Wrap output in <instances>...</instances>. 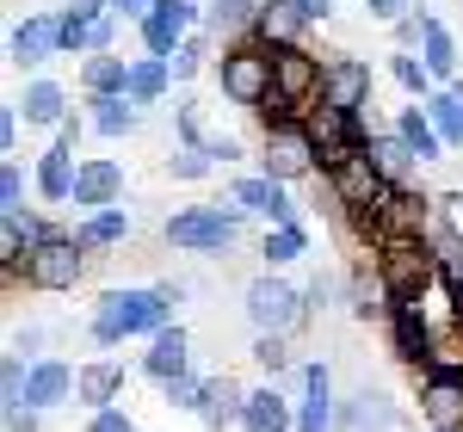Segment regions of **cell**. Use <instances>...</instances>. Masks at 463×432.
Masks as SVG:
<instances>
[{
	"label": "cell",
	"mask_w": 463,
	"mask_h": 432,
	"mask_svg": "<svg viewBox=\"0 0 463 432\" xmlns=\"http://www.w3.org/2000/svg\"><path fill=\"white\" fill-rule=\"evenodd\" d=\"M253 364L279 383V377L290 371V340H285V333H253Z\"/></svg>",
	"instance_id": "cell-40"
},
{
	"label": "cell",
	"mask_w": 463,
	"mask_h": 432,
	"mask_svg": "<svg viewBox=\"0 0 463 432\" xmlns=\"http://www.w3.org/2000/svg\"><path fill=\"white\" fill-rule=\"evenodd\" d=\"M395 136L414 148V161H420V167H427V161H445V155H451V148H445V136L432 130L427 106H402V111H395Z\"/></svg>",
	"instance_id": "cell-29"
},
{
	"label": "cell",
	"mask_w": 463,
	"mask_h": 432,
	"mask_svg": "<svg viewBox=\"0 0 463 432\" xmlns=\"http://www.w3.org/2000/svg\"><path fill=\"white\" fill-rule=\"evenodd\" d=\"M204 383H211V377L185 371V377H174V383H161V401H167V408H185V414H198V401H204Z\"/></svg>",
	"instance_id": "cell-44"
},
{
	"label": "cell",
	"mask_w": 463,
	"mask_h": 432,
	"mask_svg": "<svg viewBox=\"0 0 463 432\" xmlns=\"http://www.w3.org/2000/svg\"><path fill=\"white\" fill-rule=\"evenodd\" d=\"M204 62H211V32H192L167 69H174V80H192V74H204Z\"/></svg>",
	"instance_id": "cell-42"
},
{
	"label": "cell",
	"mask_w": 463,
	"mask_h": 432,
	"mask_svg": "<svg viewBox=\"0 0 463 432\" xmlns=\"http://www.w3.org/2000/svg\"><path fill=\"white\" fill-rule=\"evenodd\" d=\"M390 340H395V359H402V364L427 371V364H432V346H439V327L427 322V309H420V303H395Z\"/></svg>",
	"instance_id": "cell-15"
},
{
	"label": "cell",
	"mask_w": 463,
	"mask_h": 432,
	"mask_svg": "<svg viewBox=\"0 0 463 432\" xmlns=\"http://www.w3.org/2000/svg\"><path fill=\"white\" fill-rule=\"evenodd\" d=\"M87 124L99 130V136H130L137 130V106L118 93V99H87Z\"/></svg>",
	"instance_id": "cell-38"
},
{
	"label": "cell",
	"mask_w": 463,
	"mask_h": 432,
	"mask_svg": "<svg viewBox=\"0 0 463 432\" xmlns=\"http://www.w3.org/2000/svg\"><path fill=\"white\" fill-rule=\"evenodd\" d=\"M303 309H309V322L327 309V278H309V285H303Z\"/></svg>",
	"instance_id": "cell-52"
},
{
	"label": "cell",
	"mask_w": 463,
	"mask_h": 432,
	"mask_svg": "<svg viewBox=\"0 0 463 432\" xmlns=\"http://www.w3.org/2000/svg\"><path fill=\"white\" fill-rule=\"evenodd\" d=\"M87 259H93V253L74 241V229H69V235L56 229L43 248L25 253V266H19L13 278H25V290H74V285H80V272H87Z\"/></svg>",
	"instance_id": "cell-6"
},
{
	"label": "cell",
	"mask_w": 463,
	"mask_h": 432,
	"mask_svg": "<svg viewBox=\"0 0 463 432\" xmlns=\"http://www.w3.org/2000/svg\"><path fill=\"white\" fill-rule=\"evenodd\" d=\"M241 222L248 211L235 204V198H222V204H192V211H174L167 216V241L185 253H229L235 248V235H241Z\"/></svg>",
	"instance_id": "cell-3"
},
{
	"label": "cell",
	"mask_w": 463,
	"mask_h": 432,
	"mask_svg": "<svg viewBox=\"0 0 463 432\" xmlns=\"http://www.w3.org/2000/svg\"><path fill=\"white\" fill-rule=\"evenodd\" d=\"M364 13H371V19H402V13H414V0H364Z\"/></svg>",
	"instance_id": "cell-51"
},
{
	"label": "cell",
	"mask_w": 463,
	"mask_h": 432,
	"mask_svg": "<svg viewBox=\"0 0 463 432\" xmlns=\"http://www.w3.org/2000/svg\"><path fill=\"white\" fill-rule=\"evenodd\" d=\"M297 13H303V25H327V13H334V0H290Z\"/></svg>",
	"instance_id": "cell-53"
},
{
	"label": "cell",
	"mask_w": 463,
	"mask_h": 432,
	"mask_svg": "<svg viewBox=\"0 0 463 432\" xmlns=\"http://www.w3.org/2000/svg\"><path fill=\"white\" fill-rule=\"evenodd\" d=\"M390 74H395V87H402L414 106H427L432 93H439V80L427 74V62H420L414 50H390Z\"/></svg>",
	"instance_id": "cell-35"
},
{
	"label": "cell",
	"mask_w": 463,
	"mask_h": 432,
	"mask_svg": "<svg viewBox=\"0 0 463 432\" xmlns=\"http://www.w3.org/2000/svg\"><path fill=\"white\" fill-rule=\"evenodd\" d=\"M174 130H179V148H204V143H211L198 99H174Z\"/></svg>",
	"instance_id": "cell-43"
},
{
	"label": "cell",
	"mask_w": 463,
	"mask_h": 432,
	"mask_svg": "<svg viewBox=\"0 0 463 432\" xmlns=\"http://www.w3.org/2000/svg\"><path fill=\"white\" fill-rule=\"evenodd\" d=\"M148 6H155V0H111V13H118V19H137V25L148 19Z\"/></svg>",
	"instance_id": "cell-56"
},
{
	"label": "cell",
	"mask_w": 463,
	"mask_h": 432,
	"mask_svg": "<svg viewBox=\"0 0 463 432\" xmlns=\"http://www.w3.org/2000/svg\"><path fill=\"white\" fill-rule=\"evenodd\" d=\"M211 174H216V161L204 155V148H174V155H167V180H179V185L211 180Z\"/></svg>",
	"instance_id": "cell-41"
},
{
	"label": "cell",
	"mask_w": 463,
	"mask_h": 432,
	"mask_svg": "<svg viewBox=\"0 0 463 432\" xmlns=\"http://www.w3.org/2000/svg\"><path fill=\"white\" fill-rule=\"evenodd\" d=\"M167 87H174V69L167 62H155V56H130V106H161L167 99Z\"/></svg>",
	"instance_id": "cell-32"
},
{
	"label": "cell",
	"mask_w": 463,
	"mask_h": 432,
	"mask_svg": "<svg viewBox=\"0 0 463 432\" xmlns=\"http://www.w3.org/2000/svg\"><path fill=\"white\" fill-rule=\"evenodd\" d=\"M260 174L279 185H297L309 180V174H321L316 148H309V136H303V124H279V130H266V143H260Z\"/></svg>",
	"instance_id": "cell-8"
},
{
	"label": "cell",
	"mask_w": 463,
	"mask_h": 432,
	"mask_svg": "<svg viewBox=\"0 0 463 432\" xmlns=\"http://www.w3.org/2000/svg\"><path fill=\"white\" fill-rule=\"evenodd\" d=\"M204 155H211L216 167H229V161H241V143H235V136H211V143H204Z\"/></svg>",
	"instance_id": "cell-50"
},
{
	"label": "cell",
	"mask_w": 463,
	"mask_h": 432,
	"mask_svg": "<svg viewBox=\"0 0 463 432\" xmlns=\"http://www.w3.org/2000/svg\"><path fill=\"white\" fill-rule=\"evenodd\" d=\"M303 32H309V25H303V13H297L290 0H266L248 37H253V43H266V50H297Z\"/></svg>",
	"instance_id": "cell-24"
},
{
	"label": "cell",
	"mask_w": 463,
	"mask_h": 432,
	"mask_svg": "<svg viewBox=\"0 0 463 432\" xmlns=\"http://www.w3.org/2000/svg\"><path fill=\"white\" fill-rule=\"evenodd\" d=\"M229 198H235L248 216H260L266 229H290V222H303V216H297V204H290V192L279 180H266V174L235 180V185H229Z\"/></svg>",
	"instance_id": "cell-14"
},
{
	"label": "cell",
	"mask_w": 463,
	"mask_h": 432,
	"mask_svg": "<svg viewBox=\"0 0 463 432\" xmlns=\"http://www.w3.org/2000/svg\"><path fill=\"white\" fill-rule=\"evenodd\" d=\"M69 396H74V371L62 359H37L32 383H25V408H32V414H50V408H62Z\"/></svg>",
	"instance_id": "cell-25"
},
{
	"label": "cell",
	"mask_w": 463,
	"mask_h": 432,
	"mask_svg": "<svg viewBox=\"0 0 463 432\" xmlns=\"http://www.w3.org/2000/svg\"><path fill=\"white\" fill-rule=\"evenodd\" d=\"M383 185H390V180L371 167V155H353L340 174H327V192H334V204H340L346 216H364L377 198H383Z\"/></svg>",
	"instance_id": "cell-16"
},
{
	"label": "cell",
	"mask_w": 463,
	"mask_h": 432,
	"mask_svg": "<svg viewBox=\"0 0 463 432\" xmlns=\"http://www.w3.org/2000/svg\"><path fill=\"white\" fill-rule=\"evenodd\" d=\"M241 432H297V401H290L279 383H260V390H248Z\"/></svg>",
	"instance_id": "cell-21"
},
{
	"label": "cell",
	"mask_w": 463,
	"mask_h": 432,
	"mask_svg": "<svg viewBox=\"0 0 463 432\" xmlns=\"http://www.w3.org/2000/svg\"><path fill=\"white\" fill-rule=\"evenodd\" d=\"M414 56L427 62V74L439 80V87H458V80H463V50H458V37L445 32L439 19H427V37H420Z\"/></svg>",
	"instance_id": "cell-26"
},
{
	"label": "cell",
	"mask_w": 463,
	"mask_h": 432,
	"mask_svg": "<svg viewBox=\"0 0 463 432\" xmlns=\"http://www.w3.org/2000/svg\"><path fill=\"white\" fill-rule=\"evenodd\" d=\"M62 56H93V19H74V13H62Z\"/></svg>",
	"instance_id": "cell-46"
},
{
	"label": "cell",
	"mask_w": 463,
	"mask_h": 432,
	"mask_svg": "<svg viewBox=\"0 0 463 432\" xmlns=\"http://www.w3.org/2000/svg\"><path fill=\"white\" fill-rule=\"evenodd\" d=\"M74 401H87V414H106L124 401V364L118 359H93L74 371Z\"/></svg>",
	"instance_id": "cell-20"
},
{
	"label": "cell",
	"mask_w": 463,
	"mask_h": 432,
	"mask_svg": "<svg viewBox=\"0 0 463 432\" xmlns=\"http://www.w3.org/2000/svg\"><path fill=\"white\" fill-rule=\"evenodd\" d=\"M155 296H161V303H167V315H174L179 303H185V285H179V278H161V285H155Z\"/></svg>",
	"instance_id": "cell-55"
},
{
	"label": "cell",
	"mask_w": 463,
	"mask_h": 432,
	"mask_svg": "<svg viewBox=\"0 0 463 432\" xmlns=\"http://www.w3.org/2000/svg\"><path fill=\"white\" fill-rule=\"evenodd\" d=\"M445 285H451V278H445ZM451 309H458V327H463V278L451 285Z\"/></svg>",
	"instance_id": "cell-59"
},
{
	"label": "cell",
	"mask_w": 463,
	"mask_h": 432,
	"mask_svg": "<svg viewBox=\"0 0 463 432\" xmlns=\"http://www.w3.org/2000/svg\"><path fill=\"white\" fill-rule=\"evenodd\" d=\"M50 56H62V13H25L13 25V37H6V62L13 69H37Z\"/></svg>",
	"instance_id": "cell-10"
},
{
	"label": "cell",
	"mask_w": 463,
	"mask_h": 432,
	"mask_svg": "<svg viewBox=\"0 0 463 432\" xmlns=\"http://www.w3.org/2000/svg\"><path fill=\"white\" fill-rule=\"evenodd\" d=\"M248 322H253V333H297V327L309 322V309H303V290L290 285V278H279V272H260L248 285Z\"/></svg>",
	"instance_id": "cell-5"
},
{
	"label": "cell",
	"mask_w": 463,
	"mask_h": 432,
	"mask_svg": "<svg viewBox=\"0 0 463 432\" xmlns=\"http://www.w3.org/2000/svg\"><path fill=\"white\" fill-rule=\"evenodd\" d=\"M25 383H32L25 352H6V359H0V408H6V414H13V408H25Z\"/></svg>",
	"instance_id": "cell-39"
},
{
	"label": "cell",
	"mask_w": 463,
	"mask_h": 432,
	"mask_svg": "<svg viewBox=\"0 0 463 432\" xmlns=\"http://www.w3.org/2000/svg\"><path fill=\"white\" fill-rule=\"evenodd\" d=\"M390 427H395L390 396H377V390H358L353 401H340V432H390Z\"/></svg>",
	"instance_id": "cell-31"
},
{
	"label": "cell",
	"mask_w": 463,
	"mask_h": 432,
	"mask_svg": "<svg viewBox=\"0 0 463 432\" xmlns=\"http://www.w3.org/2000/svg\"><path fill=\"white\" fill-rule=\"evenodd\" d=\"M124 235H130V211H124V204H118V211H99V216H80V222H74V241H80L87 253L118 248Z\"/></svg>",
	"instance_id": "cell-33"
},
{
	"label": "cell",
	"mask_w": 463,
	"mask_h": 432,
	"mask_svg": "<svg viewBox=\"0 0 463 432\" xmlns=\"http://www.w3.org/2000/svg\"><path fill=\"white\" fill-rule=\"evenodd\" d=\"M143 32V56H155V62H174L179 43L192 32H204V6L198 0H155L148 6V19L137 25Z\"/></svg>",
	"instance_id": "cell-7"
},
{
	"label": "cell",
	"mask_w": 463,
	"mask_h": 432,
	"mask_svg": "<svg viewBox=\"0 0 463 432\" xmlns=\"http://www.w3.org/2000/svg\"><path fill=\"white\" fill-rule=\"evenodd\" d=\"M192 371V333L185 327H161L155 340H148V352H143V377H155V383H174V377H185Z\"/></svg>",
	"instance_id": "cell-22"
},
{
	"label": "cell",
	"mask_w": 463,
	"mask_h": 432,
	"mask_svg": "<svg viewBox=\"0 0 463 432\" xmlns=\"http://www.w3.org/2000/svg\"><path fill=\"white\" fill-rule=\"evenodd\" d=\"M74 216H99V211H118L124 204V167L111 155H87L80 161V180H74Z\"/></svg>",
	"instance_id": "cell-9"
},
{
	"label": "cell",
	"mask_w": 463,
	"mask_h": 432,
	"mask_svg": "<svg viewBox=\"0 0 463 432\" xmlns=\"http://www.w3.org/2000/svg\"><path fill=\"white\" fill-rule=\"evenodd\" d=\"M414 401H420V420L432 432H463V377H451V371H420Z\"/></svg>",
	"instance_id": "cell-11"
},
{
	"label": "cell",
	"mask_w": 463,
	"mask_h": 432,
	"mask_svg": "<svg viewBox=\"0 0 463 432\" xmlns=\"http://www.w3.org/2000/svg\"><path fill=\"white\" fill-rule=\"evenodd\" d=\"M321 99H327V106H340V111H353V117H364V106H371V62H364V56H353V50L327 56Z\"/></svg>",
	"instance_id": "cell-13"
},
{
	"label": "cell",
	"mask_w": 463,
	"mask_h": 432,
	"mask_svg": "<svg viewBox=\"0 0 463 432\" xmlns=\"http://www.w3.org/2000/svg\"><path fill=\"white\" fill-rule=\"evenodd\" d=\"M297 432H340V401H334V371L321 359L303 364V396H297Z\"/></svg>",
	"instance_id": "cell-12"
},
{
	"label": "cell",
	"mask_w": 463,
	"mask_h": 432,
	"mask_svg": "<svg viewBox=\"0 0 463 432\" xmlns=\"http://www.w3.org/2000/svg\"><path fill=\"white\" fill-rule=\"evenodd\" d=\"M56 143H62V148H74V143H80V117H69V124L56 130Z\"/></svg>",
	"instance_id": "cell-58"
},
{
	"label": "cell",
	"mask_w": 463,
	"mask_h": 432,
	"mask_svg": "<svg viewBox=\"0 0 463 432\" xmlns=\"http://www.w3.org/2000/svg\"><path fill=\"white\" fill-rule=\"evenodd\" d=\"M87 432H137L130 408H106V414H87Z\"/></svg>",
	"instance_id": "cell-48"
},
{
	"label": "cell",
	"mask_w": 463,
	"mask_h": 432,
	"mask_svg": "<svg viewBox=\"0 0 463 432\" xmlns=\"http://www.w3.org/2000/svg\"><path fill=\"white\" fill-rule=\"evenodd\" d=\"M25 211V167H19V155L13 161H0V216Z\"/></svg>",
	"instance_id": "cell-45"
},
{
	"label": "cell",
	"mask_w": 463,
	"mask_h": 432,
	"mask_svg": "<svg viewBox=\"0 0 463 432\" xmlns=\"http://www.w3.org/2000/svg\"><path fill=\"white\" fill-rule=\"evenodd\" d=\"M427 117H432V130L445 136V148H458V155H463V80L432 93V99H427Z\"/></svg>",
	"instance_id": "cell-34"
},
{
	"label": "cell",
	"mask_w": 463,
	"mask_h": 432,
	"mask_svg": "<svg viewBox=\"0 0 463 432\" xmlns=\"http://www.w3.org/2000/svg\"><path fill=\"white\" fill-rule=\"evenodd\" d=\"M216 87H222L229 106L260 111L266 99H272V50L253 43V37H235V43L216 56Z\"/></svg>",
	"instance_id": "cell-2"
},
{
	"label": "cell",
	"mask_w": 463,
	"mask_h": 432,
	"mask_svg": "<svg viewBox=\"0 0 463 432\" xmlns=\"http://www.w3.org/2000/svg\"><path fill=\"white\" fill-rule=\"evenodd\" d=\"M80 93H87V99H118V93H130V56H87V62H80Z\"/></svg>",
	"instance_id": "cell-30"
},
{
	"label": "cell",
	"mask_w": 463,
	"mask_h": 432,
	"mask_svg": "<svg viewBox=\"0 0 463 432\" xmlns=\"http://www.w3.org/2000/svg\"><path fill=\"white\" fill-rule=\"evenodd\" d=\"M364 155H371V167H377L390 185H414V167H420V161H414V148L395 136V124H390V130H371Z\"/></svg>",
	"instance_id": "cell-28"
},
{
	"label": "cell",
	"mask_w": 463,
	"mask_h": 432,
	"mask_svg": "<svg viewBox=\"0 0 463 432\" xmlns=\"http://www.w3.org/2000/svg\"><path fill=\"white\" fill-rule=\"evenodd\" d=\"M6 432H37V414L32 408H13V414H6Z\"/></svg>",
	"instance_id": "cell-57"
},
{
	"label": "cell",
	"mask_w": 463,
	"mask_h": 432,
	"mask_svg": "<svg viewBox=\"0 0 463 432\" xmlns=\"http://www.w3.org/2000/svg\"><path fill=\"white\" fill-rule=\"evenodd\" d=\"M74 180H80V161H74V148L50 143L43 155H37V167H32V192L43 198V204H69V198H74Z\"/></svg>",
	"instance_id": "cell-19"
},
{
	"label": "cell",
	"mask_w": 463,
	"mask_h": 432,
	"mask_svg": "<svg viewBox=\"0 0 463 432\" xmlns=\"http://www.w3.org/2000/svg\"><path fill=\"white\" fill-rule=\"evenodd\" d=\"M427 19H432V13H420V6H414V13H402V19H395V50H420Z\"/></svg>",
	"instance_id": "cell-47"
},
{
	"label": "cell",
	"mask_w": 463,
	"mask_h": 432,
	"mask_svg": "<svg viewBox=\"0 0 463 432\" xmlns=\"http://www.w3.org/2000/svg\"><path fill=\"white\" fill-rule=\"evenodd\" d=\"M309 253V229L303 222H290V229H266L260 235V259H266V272H279L290 259H303Z\"/></svg>",
	"instance_id": "cell-36"
},
{
	"label": "cell",
	"mask_w": 463,
	"mask_h": 432,
	"mask_svg": "<svg viewBox=\"0 0 463 432\" xmlns=\"http://www.w3.org/2000/svg\"><path fill=\"white\" fill-rule=\"evenodd\" d=\"M346 303H353V315L364 327H371V322L390 327L395 296H390V285H383V272H377V259H358V266H353V278H346Z\"/></svg>",
	"instance_id": "cell-18"
},
{
	"label": "cell",
	"mask_w": 463,
	"mask_h": 432,
	"mask_svg": "<svg viewBox=\"0 0 463 432\" xmlns=\"http://www.w3.org/2000/svg\"><path fill=\"white\" fill-rule=\"evenodd\" d=\"M371 259H377V272H383V285H390L395 303H420V296L439 285V253H432L427 241H383Z\"/></svg>",
	"instance_id": "cell-4"
},
{
	"label": "cell",
	"mask_w": 463,
	"mask_h": 432,
	"mask_svg": "<svg viewBox=\"0 0 463 432\" xmlns=\"http://www.w3.org/2000/svg\"><path fill=\"white\" fill-rule=\"evenodd\" d=\"M260 6H266V0H211V6H204V32L211 37H222V32L248 37L253 19H260Z\"/></svg>",
	"instance_id": "cell-37"
},
{
	"label": "cell",
	"mask_w": 463,
	"mask_h": 432,
	"mask_svg": "<svg viewBox=\"0 0 463 432\" xmlns=\"http://www.w3.org/2000/svg\"><path fill=\"white\" fill-rule=\"evenodd\" d=\"M13 106H19V117L37 124V130H62V124L74 117V111H69V87H56V80H43V74L25 80V93H19Z\"/></svg>",
	"instance_id": "cell-23"
},
{
	"label": "cell",
	"mask_w": 463,
	"mask_h": 432,
	"mask_svg": "<svg viewBox=\"0 0 463 432\" xmlns=\"http://www.w3.org/2000/svg\"><path fill=\"white\" fill-rule=\"evenodd\" d=\"M161 327H174V315H167V303L155 296V285H124V290H106V296L93 303L87 333H93V346H124V340H137V333L155 340Z\"/></svg>",
	"instance_id": "cell-1"
},
{
	"label": "cell",
	"mask_w": 463,
	"mask_h": 432,
	"mask_svg": "<svg viewBox=\"0 0 463 432\" xmlns=\"http://www.w3.org/2000/svg\"><path fill=\"white\" fill-rule=\"evenodd\" d=\"M56 229L43 222L37 211H13V216H0V272H6V285H13V272L25 266V253L43 248Z\"/></svg>",
	"instance_id": "cell-17"
},
{
	"label": "cell",
	"mask_w": 463,
	"mask_h": 432,
	"mask_svg": "<svg viewBox=\"0 0 463 432\" xmlns=\"http://www.w3.org/2000/svg\"><path fill=\"white\" fill-rule=\"evenodd\" d=\"M241 408H248V390L235 377H211L204 383V401H198V420L211 432H229V427H241Z\"/></svg>",
	"instance_id": "cell-27"
},
{
	"label": "cell",
	"mask_w": 463,
	"mask_h": 432,
	"mask_svg": "<svg viewBox=\"0 0 463 432\" xmlns=\"http://www.w3.org/2000/svg\"><path fill=\"white\" fill-rule=\"evenodd\" d=\"M13 148H19V106H0V155L13 161Z\"/></svg>",
	"instance_id": "cell-49"
},
{
	"label": "cell",
	"mask_w": 463,
	"mask_h": 432,
	"mask_svg": "<svg viewBox=\"0 0 463 432\" xmlns=\"http://www.w3.org/2000/svg\"><path fill=\"white\" fill-rule=\"evenodd\" d=\"M62 13H74V19H106V13H111V0H69Z\"/></svg>",
	"instance_id": "cell-54"
}]
</instances>
